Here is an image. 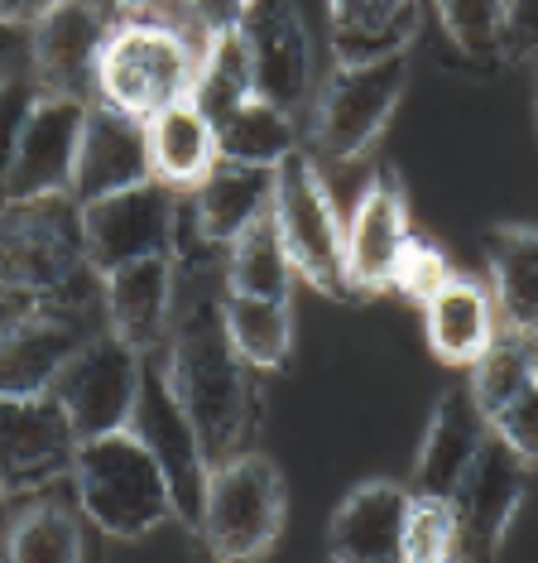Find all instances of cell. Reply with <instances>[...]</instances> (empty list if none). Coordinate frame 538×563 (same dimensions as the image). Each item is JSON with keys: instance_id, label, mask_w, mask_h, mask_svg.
<instances>
[{"instance_id": "cell-38", "label": "cell", "mask_w": 538, "mask_h": 563, "mask_svg": "<svg viewBox=\"0 0 538 563\" xmlns=\"http://www.w3.org/2000/svg\"><path fill=\"white\" fill-rule=\"evenodd\" d=\"M183 10H188V20L212 40V34L236 30V20H240V10H246V0H183Z\"/></svg>"}, {"instance_id": "cell-43", "label": "cell", "mask_w": 538, "mask_h": 563, "mask_svg": "<svg viewBox=\"0 0 538 563\" xmlns=\"http://www.w3.org/2000/svg\"><path fill=\"white\" fill-rule=\"evenodd\" d=\"M0 501H5V492H0Z\"/></svg>"}, {"instance_id": "cell-12", "label": "cell", "mask_w": 538, "mask_h": 563, "mask_svg": "<svg viewBox=\"0 0 538 563\" xmlns=\"http://www.w3.org/2000/svg\"><path fill=\"white\" fill-rule=\"evenodd\" d=\"M236 34L250 54V82L255 97L269 107L299 117L313 97L317 63H313V40L293 0H246L236 20Z\"/></svg>"}, {"instance_id": "cell-15", "label": "cell", "mask_w": 538, "mask_h": 563, "mask_svg": "<svg viewBox=\"0 0 538 563\" xmlns=\"http://www.w3.org/2000/svg\"><path fill=\"white\" fill-rule=\"evenodd\" d=\"M524 486H529V463L519 453H509L505 443L485 439L477 463L467 467V477L457 482L452 492V516H457V540H461V554L477 559V563H491L505 544L509 525H515L519 506H524Z\"/></svg>"}, {"instance_id": "cell-40", "label": "cell", "mask_w": 538, "mask_h": 563, "mask_svg": "<svg viewBox=\"0 0 538 563\" xmlns=\"http://www.w3.org/2000/svg\"><path fill=\"white\" fill-rule=\"evenodd\" d=\"M63 0H0V15L10 24H20V30H34L38 20L48 15V10H58Z\"/></svg>"}, {"instance_id": "cell-36", "label": "cell", "mask_w": 538, "mask_h": 563, "mask_svg": "<svg viewBox=\"0 0 538 563\" xmlns=\"http://www.w3.org/2000/svg\"><path fill=\"white\" fill-rule=\"evenodd\" d=\"M34 101H38V87L30 73L24 68L0 73V178L10 169V155H15V140L24 131V121H30Z\"/></svg>"}, {"instance_id": "cell-10", "label": "cell", "mask_w": 538, "mask_h": 563, "mask_svg": "<svg viewBox=\"0 0 538 563\" xmlns=\"http://www.w3.org/2000/svg\"><path fill=\"white\" fill-rule=\"evenodd\" d=\"M178 198L169 184L145 178L135 188H121L111 198H97L82 208V241L87 261L97 275H111L121 265L154 261V255H173L178 241Z\"/></svg>"}, {"instance_id": "cell-39", "label": "cell", "mask_w": 538, "mask_h": 563, "mask_svg": "<svg viewBox=\"0 0 538 563\" xmlns=\"http://www.w3.org/2000/svg\"><path fill=\"white\" fill-rule=\"evenodd\" d=\"M24 54H30V30H20V24L0 15V73H15Z\"/></svg>"}, {"instance_id": "cell-30", "label": "cell", "mask_w": 538, "mask_h": 563, "mask_svg": "<svg viewBox=\"0 0 538 563\" xmlns=\"http://www.w3.org/2000/svg\"><path fill=\"white\" fill-rule=\"evenodd\" d=\"M222 318L231 332V347L250 371H279L293 352V309L279 299H246L222 294Z\"/></svg>"}, {"instance_id": "cell-16", "label": "cell", "mask_w": 538, "mask_h": 563, "mask_svg": "<svg viewBox=\"0 0 538 563\" xmlns=\"http://www.w3.org/2000/svg\"><path fill=\"white\" fill-rule=\"evenodd\" d=\"M131 429L145 439V448L154 453V463L164 467L173 510L188 525H198L202 520V501H208L212 467H208V457H202V443H198V433H192V424H188L183 405L173 400L164 366L145 362V386H139V405H135Z\"/></svg>"}, {"instance_id": "cell-35", "label": "cell", "mask_w": 538, "mask_h": 563, "mask_svg": "<svg viewBox=\"0 0 538 563\" xmlns=\"http://www.w3.org/2000/svg\"><path fill=\"white\" fill-rule=\"evenodd\" d=\"M452 275L457 271H452V261L442 255V246H433V241H423V236H408L400 265H394L390 289H400L408 303H418V309H423V303H428Z\"/></svg>"}, {"instance_id": "cell-18", "label": "cell", "mask_w": 538, "mask_h": 563, "mask_svg": "<svg viewBox=\"0 0 538 563\" xmlns=\"http://www.w3.org/2000/svg\"><path fill=\"white\" fill-rule=\"evenodd\" d=\"M149 174V140H145V121L125 117V111L92 101L87 107V125H82V150H77V169H72V188L68 198L77 208L97 198H111L121 188L145 184Z\"/></svg>"}, {"instance_id": "cell-9", "label": "cell", "mask_w": 538, "mask_h": 563, "mask_svg": "<svg viewBox=\"0 0 538 563\" xmlns=\"http://www.w3.org/2000/svg\"><path fill=\"white\" fill-rule=\"evenodd\" d=\"M101 328L87 313L0 299V395H54L68 362Z\"/></svg>"}, {"instance_id": "cell-37", "label": "cell", "mask_w": 538, "mask_h": 563, "mask_svg": "<svg viewBox=\"0 0 538 563\" xmlns=\"http://www.w3.org/2000/svg\"><path fill=\"white\" fill-rule=\"evenodd\" d=\"M509 58H538V0H509L505 15V48Z\"/></svg>"}, {"instance_id": "cell-14", "label": "cell", "mask_w": 538, "mask_h": 563, "mask_svg": "<svg viewBox=\"0 0 538 563\" xmlns=\"http://www.w3.org/2000/svg\"><path fill=\"white\" fill-rule=\"evenodd\" d=\"M82 125H87V101L38 92L30 121H24V131L15 140L10 169L0 178V202H34V198L68 194L77 150H82Z\"/></svg>"}, {"instance_id": "cell-24", "label": "cell", "mask_w": 538, "mask_h": 563, "mask_svg": "<svg viewBox=\"0 0 538 563\" xmlns=\"http://www.w3.org/2000/svg\"><path fill=\"white\" fill-rule=\"evenodd\" d=\"M423 332L428 347L447 366H477L500 338V313L491 285L471 275H452L447 285L423 303Z\"/></svg>"}, {"instance_id": "cell-2", "label": "cell", "mask_w": 538, "mask_h": 563, "mask_svg": "<svg viewBox=\"0 0 538 563\" xmlns=\"http://www.w3.org/2000/svg\"><path fill=\"white\" fill-rule=\"evenodd\" d=\"M0 299L44 303L107 323L101 275L87 261L82 208L68 194L0 202Z\"/></svg>"}, {"instance_id": "cell-25", "label": "cell", "mask_w": 538, "mask_h": 563, "mask_svg": "<svg viewBox=\"0 0 538 563\" xmlns=\"http://www.w3.org/2000/svg\"><path fill=\"white\" fill-rule=\"evenodd\" d=\"M145 140H149V174L159 184H169L173 194H192L222 159L216 155V125L202 117L192 97L149 117Z\"/></svg>"}, {"instance_id": "cell-26", "label": "cell", "mask_w": 538, "mask_h": 563, "mask_svg": "<svg viewBox=\"0 0 538 563\" xmlns=\"http://www.w3.org/2000/svg\"><path fill=\"white\" fill-rule=\"evenodd\" d=\"M337 63L408 54L418 34V0H327Z\"/></svg>"}, {"instance_id": "cell-17", "label": "cell", "mask_w": 538, "mask_h": 563, "mask_svg": "<svg viewBox=\"0 0 538 563\" xmlns=\"http://www.w3.org/2000/svg\"><path fill=\"white\" fill-rule=\"evenodd\" d=\"M471 395H477L485 424L509 453L538 463V352L529 338L500 332L495 347L471 366Z\"/></svg>"}, {"instance_id": "cell-11", "label": "cell", "mask_w": 538, "mask_h": 563, "mask_svg": "<svg viewBox=\"0 0 538 563\" xmlns=\"http://www.w3.org/2000/svg\"><path fill=\"white\" fill-rule=\"evenodd\" d=\"M77 429L58 395H0V492L30 496L72 477Z\"/></svg>"}, {"instance_id": "cell-23", "label": "cell", "mask_w": 538, "mask_h": 563, "mask_svg": "<svg viewBox=\"0 0 538 563\" xmlns=\"http://www.w3.org/2000/svg\"><path fill=\"white\" fill-rule=\"evenodd\" d=\"M173 299H178V261L173 255H154V261H135V265H121V271L101 275L107 328L139 352L159 347V342L169 338Z\"/></svg>"}, {"instance_id": "cell-32", "label": "cell", "mask_w": 538, "mask_h": 563, "mask_svg": "<svg viewBox=\"0 0 538 563\" xmlns=\"http://www.w3.org/2000/svg\"><path fill=\"white\" fill-rule=\"evenodd\" d=\"M250 97H255L250 54H246V44H240V34L236 30L212 34L208 48H202V63H198V82H192V101H198V111L216 125Z\"/></svg>"}, {"instance_id": "cell-28", "label": "cell", "mask_w": 538, "mask_h": 563, "mask_svg": "<svg viewBox=\"0 0 538 563\" xmlns=\"http://www.w3.org/2000/svg\"><path fill=\"white\" fill-rule=\"evenodd\" d=\"M216 155L226 164L279 169L289 155H299V125H293L289 111L269 107L265 97H250L231 117L216 121Z\"/></svg>"}, {"instance_id": "cell-41", "label": "cell", "mask_w": 538, "mask_h": 563, "mask_svg": "<svg viewBox=\"0 0 538 563\" xmlns=\"http://www.w3.org/2000/svg\"><path fill=\"white\" fill-rule=\"evenodd\" d=\"M115 10H125L131 20H164L173 5H183V0H111Z\"/></svg>"}, {"instance_id": "cell-13", "label": "cell", "mask_w": 538, "mask_h": 563, "mask_svg": "<svg viewBox=\"0 0 538 563\" xmlns=\"http://www.w3.org/2000/svg\"><path fill=\"white\" fill-rule=\"evenodd\" d=\"M111 15L92 0H63L30 30V54L24 73L44 97H72V101H97V68L101 48L111 34Z\"/></svg>"}, {"instance_id": "cell-33", "label": "cell", "mask_w": 538, "mask_h": 563, "mask_svg": "<svg viewBox=\"0 0 538 563\" xmlns=\"http://www.w3.org/2000/svg\"><path fill=\"white\" fill-rule=\"evenodd\" d=\"M433 10H438L447 40H452L461 54L491 58L505 48L509 0H433Z\"/></svg>"}, {"instance_id": "cell-21", "label": "cell", "mask_w": 538, "mask_h": 563, "mask_svg": "<svg viewBox=\"0 0 538 563\" xmlns=\"http://www.w3.org/2000/svg\"><path fill=\"white\" fill-rule=\"evenodd\" d=\"M414 492L394 482H366L337 506L327 530L332 563H404V530Z\"/></svg>"}, {"instance_id": "cell-4", "label": "cell", "mask_w": 538, "mask_h": 563, "mask_svg": "<svg viewBox=\"0 0 538 563\" xmlns=\"http://www.w3.org/2000/svg\"><path fill=\"white\" fill-rule=\"evenodd\" d=\"M68 482L82 516L97 530L115 534V540H145L173 510L164 467L154 463V453L135 429H115L77 443V463Z\"/></svg>"}, {"instance_id": "cell-22", "label": "cell", "mask_w": 538, "mask_h": 563, "mask_svg": "<svg viewBox=\"0 0 538 563\" xmlns=\"http://www.w3.org/2000/svg\"><path fill=\"white\" fill-rule=\"evenodd\" d=\"M485 439H491V424H485L471 386L447 390L442 400L433 405L428 429H423V443H418V457H414V496L452 501L457 482L467 477L471 463H477Z\"/></svg>"}, {"instance_id": "cell-20", "label": "cell", "mask_w": 538, "mask_h": 563, "mask_svg": "<svg viewBox=\"0 0 538 563\" xmlns=\"http://www.w3.org/2000/svg\"><path fill=\"white\" fill-rule=\"evenodd\" d=\"M408 236H414V227H408V202L400 184L390 174H376L361 202L351 208V222H346V285L361 294L390 289Z\"/></svg>"}, {"instance_id": "cell-29", "label": "cell", "mask_w": 538, "mask_h": 563, "mask_svg": "<svg viewBox=\"0 0 538 563\" xmlns=\"http://www.w3.org/2000/svg\"><path fill=\"white\" fill-rule=\"evenodd\" d=\"M293 265L289 251L274 232V217H260L255 227H246L226 251V271H222V289L226 294H246V299H279L289 303L293 294Z\"/></svg>"}, {"instance_id": "cell-6", "label": "cell", "mask_w": 538, "mask_h": 563, "mask_svg": "<svg viewBox=\"0 0 538 563\" xmlns=\"http://www.w3.org/2000/svg\"><path fill=\"white\" fill-rule=\"evenodd\" d=\"M269 217L274 232L289 251V265L303 285H313L317 294L341 299L346 289V232L341 217L332 208V194L317 174V164L303 155H289L274 169V198H269Z\"/></svg>"}, {"instance_id": "cell-27", "label": "cell", "mask_w": 538, "mask_h": 563, "mask_svg": "<svg viewBox=\"0 0 538 563\" xmlns=\"http://www.w3.org/2000/svg\"><path fill=\"white\" fill-rule=\"evenodd\" d=\"M485 251H491V299L500 332L529 338L538 328V227H500Z\"/></svg>"}, {"instance_id": "cell-31", "label": "cell", "mask_w": 538, "mask_h": 563, "mask_svg": "<svg viewBox=\"0 0 538 563\" xmlns=\"http://www.w3.org/2000/svg\"><path fill=\"white\" fill-rule=\"evenodd\" d=\"M0 559L5 563H82V525L68 506L34 501L20 510L0 534Z\"/></svg>"}, {"instance_id": "cell-5", "label": "cell", "mask_w": 538, "mask_h": 563, "mask_svg": "<svg viewBox=\"0 0 538 563\" xmlns=\"http://www.w3.org/2000/svg\"><path fill=\"white\" fill-rule=\"evenodd\" d=\"M289 492L265 453H236L208 477L202 501V544L216 563H260L284 534Z\"/></svg>"}, {"instance_id": "cell-42", "label": "cell", "mask_w": 538, "mask_h": 563, "mask_svg": "<svg viewBox=\"0 0 538 563\" xmlns=\"http://www.w3.org/2000/svg\"><path fill=\"white\" fill-rule=\"evenodd\" d=\"M529 342H534V352H538V328H534V332H529Z\"/></svg>"}, {"instance_id": "cell-8", "label": "cell", "mask_w": 538, "mask_h": 563, "mask_svg": "<svg viewBox=\"0 0 538 563\" xmlns=\"http://www.w3.org/2000/svg\"><path fill=\"white\" fill-rule=\"evenodd\" d=\"M139 386H145V352L131 347L125 338H115L111 328H101L68 362L54 395L68 409L77 439L87 443V439H101V433L131 429Z\"/></svg>"}, {"instance_id": "cell-34", "label": "cell", "mask_w": 538, "mask_h": 563, "mask_svg": "<svg viewBox=\"0 0 538 563\" xmlns=\"http://www.w3.org/2000/svg\"><path fill=\"white\" fill-rule=\"evenodd\" d=\"M404 563H467L461 540H457V516L447 501L414 496L408 530H404Z\"/></svg>"}, {"instance_id": "cell-7", "label": "cell", "mask_w": 538, "mask_h": 563, "mask_svg": "<svg viewBox=\"0 0 538 563\" xmlns=\"http://www.w3.org/2000/svg\"><path fill=\"white\" fill-rule=\"evenodd\" d=\"M408 87V54L366 58V63H337L332 78L317 92L313 111V140L327 159H361L380 131L390 125Z\"/></svg>"}, {"instance_id": "cell-3", "label": "cell", "mask_w": 538, "mask_h": 563, "mask_svg": "<svg viewBox=\"0 0 538 563\" xmlns=\"http://www.w3.org/2000/svg\"><path fill=\"white\" fill-rule=\"evenodd\" d=\"M208 34L188 20H115L101 48L97 101L149 121L192 97Z\"/></svg>"}, {"instance_id": "cell-19", "label": "cell", "mask_w": 538, "mask_h": 563, "mask_svg": "<svg viewBox=\"0 0 538 563\" xmlns=\"http://www.w3.org/2000/svg\"><path fill=\"white\" fill-rule=\"evenodd\" d=\"M269 198H274V169L216 159V169L178 202V222L188 227L198 246L231 251V241L246 227L269 217Z\"/></svg>"}, {"instance_id": "cell-1", "label": "cell", "mask_w": 538, "mask_h": 563, "mask_svg": "<svg viewBox=\"0 0 538 563\" xmlns=\"http://www.w3.org/2000/svg\"><path fill=\"white\" fill-rule=\"evenodd\" d=\"M222 285L208 275V265L192 271V285H178L173 323H169V376L173 400L183 405L192 433L202 443L208 467H222L226 457L246 453V429L255 415V390L246 362L231 347V332L222 318Z\"/></svg>"}]
</instances>
